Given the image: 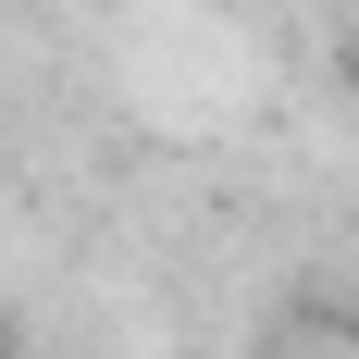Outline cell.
Listing matches in <instances>:
<instances>
[{
    "label": "cell",
    "mask_w": 359,
    "mask_h": 359,
    "mask_svg": "<svg viewBox=\"0 0 359 359\" xmlns=\"http://www.w3.org/2000/svg\"><path fill=\"white\" fill-rule=\"evenodd\" d=\"M273 359H310V347H273Z\"/></svg>",
    "instance_id": "1"
},
{
    "label": "cell",
    "mask_w": 359,
    "mask_h": 359,
    "mask_svg": "<svg viewBox=\"0 0 359 359\" xmlns=\"http://www.w3.org/2000/svg\"><path fill=\"white\" fill-rule=\"evenodd\" d=\"M0 359H13V334H0Z\"/></svg>",
    "instance_id": "2"
}]
</instances>
